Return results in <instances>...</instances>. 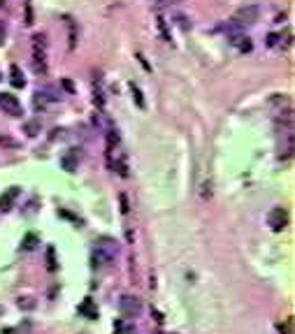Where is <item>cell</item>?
<instances>
[{
    "label": "cell",
    "mask_w": 295,
    "mask_h": 334,
    "mask_svg": "<svg viewBox=\"0 0 295 334\" xmlns=\"http://www.w3.org/2000/svg\"><path fill=\"white\" fill-rule=\"evenodd\" d=\"M26 23H33V7H30V3H26Z\"/></svg>",
    "instance_id": "cell-17"
},
{
    "label": "cell",
    "mask_w": 295,
    "mask_h": 334,
    "mask_svg": "<svg viewBox=\"0 0 295 334\" xmlns=\"http://www.w3.org/2000/svg\"><path fill=\"white\" fill-rule=\"evenodd\" d=\"M277 44H279V35L272 33V35L268 38V47H277Z\"/></svg>",
    "instance_id": "cell-19"
},
{
    "label": "cell",
    "mask_w": 295,
    "mask_h": 334,
    "mask_svg": "<svg viewBox=\"0 0 295 334\" xmlns=\"http://www.w3.org/2000/svg\"><path fill=\"white\" fill-rule=\"evenodd\" d=\"M47 257H49V269H56V257H54V248H47Z\"/></svg>",
    "instance_id": "cell-16"
},
{
    "label": "cell",
    "mask_w": 295,
    "mask_h": 334,
    "mask_svg": "<svg viewBox=\"0 0 295 334\" xmlns=\"http://www.w3.org/2000/svg\"><path fill=\"white\" fill-rule=\"evenodd\" d=\"M268 225H270V230L272 232H281L288 225V211H286L284 207H274L270 209V214H268Z\"/></svg>",
    "instance_id": "cell-3"
},
{
    "label": "cell",
    "mask_w": 295,
    "mask_h": 334,
    "mask_svg": "<svg viewBox=\"0 0 295 334\" xmlns=\"http://www.w3.org/2000/svg\"><path fill=\"white\" fill-rule=\"evenodd\" d=\"M60 165L65 167L68 172H75V167H77V160H75V149H72V154H65L63 158H60Z\"/></svg>",
    "instance_id": "cell-10"
},
{
    "label": "cell",
    "mask_w": 295,
    "mask_h": 334,
    "mask_svg": "<svg viewBox=\"0 0 295 334\" xmlns=\"http://www.w3.org/2000/svg\"><path fill=\"white\" fill-rule=\"evenodd\" d=\"M119 255V241L112 237H98L93 246V265H112Z\"/></svg>",
    "instance_id": "cell-1"
},
{
    "label": "cell",
    "mask_w": 295,
    "mask_h": 334,
    "mask_svg": "<svg viewBox=\"0 0 295 334\" xmlns=\"http://www.w3.org/2000/svg\"><path fill=\"white\" fill-rule=\"evenodd\" d=\"M0 146H17V142L10 137H0Z\"/></svg>",
    "instance_id": "cell-18"
},
{
    "label": "cell",
    "mask_w": 295,
    "mask_h": 334,
    "mask_svg": "<svg viewBox=\"0 0 295 334\" xmlns=\"http://www.w3.org/2000/svg\"><path fill=\"white\" fill-rule=\"evenodd\" d=\"M65 23H68V49L70 51H75V47H77V23H75V19H70L68 17L65 19Z\"/></svg>",
    "instance_id": "cell-9"
},
{
    "label": "cell",
    "mask_w": 295,
    "mask_h": 334,
    "mask_svg": "<svg viewBox=\"0 0 295 334\" xmlns=\"http://www.w3.org/2000/svg\"><path fill=\"white\" fill-rule=\"evenodd\" d=\"M38 235H26L23 237V248H26V251H33L35 246H38Z\"/></svg>",
    "instance_id": "cell-12"
},
{
    "label": "cell",
    "mask_w": 295,
    "mask_h": 334,
    "mask_svg": "<svg viewBox=\"0 0 295 334\" xmlns=\"http://www.w3.org/2000/svg\"><path fill=\"white\" fill-rule=\"evenodd\" d=\"M3 334H14V329H5V332H3Z\"/></svg>",
    "instance_id": "cell-21"
},
{
    "label": "cell",
    "mask_w": 295,
    "mask_h": 334,
    "mask_svg": "<svg viewBox=\"0 0 295 334\" xmlns=\"http://www.w3.org/2000/svg\"><path fill=\"white\" fill-rule=\"evenodd\" d=\"M258 17H260V7L258 5H244L233 14V21L237 26H249V23H256Z\"/></svg>",
    "instance_id": "cell-2"
},
{
    "label": "cell",
    "mask_w": 295,
    "mask_h": 334,
    "mask_svg": "<svg viewBox=\"0 0 295 334\" xmlns=\"http://www.w3.org/2000/svg\"><path fill=\"white\" fill-rule=\"evenodd\" d=\"M23 130H26L28 135H30V137H35V135H38V132H40V123L30 121V123H26V126H23Z\"/></svg>",
    "instance_id": "cell-15"
},
{
    "label": "cell",
    "mask_w": 295,
    "mask_h": 334,
    "mask_svg": "<svg viewBox=\"0 0 295 334\" xmlns=\"http://www.w3.org/2000/svg\"><path fill=\"white\" fill-rule=\"evenodd\" d=\"M10 82H12V86H14V88H23V86H26V77H23V72H21V67H19V65L10 67Z\"/></svg>",
    "instance_id": "cell-7"
},
{
    "label": "cell",
    "mask_w": 295,
    "mask_h": 334,
    "mask_svg": "<svg viewBox=\"0 0 295 334\" xmlns=\"http://www.w3.org/2000/svg\"><path fill=\"white\" fill-rule=\"evenodd\" d=\"M0 109L10 116H23L21 102H19L17 95H12V93H0Z\"/></svg>",
    "instance_id": "cell-5"
},
{
    "label": "cell",
    "mask_w": 295,
    "mask_h": 334,
    "mask_svg": "<svg viewBox=\"0 0 295 334\" xmlns=\"http://www.w3.org/2000/svg\"><path fill=\"white\" fill-rule=\"evenodd\" d=\"M130 91H133V98H135L137 107H140V109H144V98H142V93H140V88H137L135 84H130Z\"/></svg>",
    "instance_id": "cell-13"
},
{
    "label": "cell",
    "mask_w": 295,
    "mask_h": 334,
    "mask_svg": "<svg viewBox=\"0 0 295 334\" xmlns=\"http://www.w3.org/2000/svg\"><path fill=\"white\" fill-rule=\"evenodd\" d=\"M3 5H5V0H0V7H3Z\"/></svg>",
    "instance_id": "cell-22"
},
{
    "label": "cell",
    "mask_w": 295,
    "mask_h": 334,
    "mask_svg": "<svg viewBox=\"0 0 295 334\" xmlns=\"http://www.w3.org/2000/svg\"><path fill=\"white\" fill-rule=\"evenodd\" d=\"M114 329H116L114 334H133V327H130V325L121 323V320H119V323H114Z\"/></svg>",
    "instance_id": "cell-14"
},
{
    "label": "cell",
    "mask_w": 295,
    "mask_h": 334,
    "mask_svg": "<svg viewBox=\"0 0 295 334\" xmlns=\"http://www.w3.org/2000/svg\"><path fill=\"white\" fill-rule=\"evenodd\" d=\"M119 309H121V316L123 318H137L140 311H142V302L133 295H123L119 302Z\"/></svg>",
    "instance_id": "cell-4"
},
{
    "label": "cell",
    "mask_w": 295,
    "mask_h": 334,
    "mask_svg": "<svg viewBox=\"0 0 295 334\" xmlns=\"http://www.w3.org/2000/svg\"><path fill=\"white\" fill-rule=\"evenodd\" d=\"M33 63H35V70L38 72L47 70V63H44V35L42 33L33 35Z\"/></svg>",
    "instance_id": "cell-6"
},
{
    "label": "cell",
    "mask_w": 295,
    "mask_h": 334,
    "mask_svg": "<svg viewBox=\"0 0 295 334\" xmlns=\"http://www.w3.org/2000/svg\"><path fill=\"white\" fill-rule=\"evenodd\" d=\"M17 195H19V188H12L7 197H0V209H10V202H12V200H14Z\"/></svg>",
    "instance_id": "cell-11"
},
{
    "label": "cell",
    "mask_w": 295,
    "mask_h": 334,
    "mask_svg": "<svg viewBox=\"0 0 295 334\" xmlns=\"http://www.w3.org/2000/svg\"><path fill=\"white\" fill-rule=\"evenodd\" d=\"M0 77H3V75H0Z\"/></svg>",
    "instance_id": "cell-23"
},
{
    "label": "cell",
    "mask_w": 295,
    "mask_h": 334,
    "mask_svg": "<svg viewBox=\"0 0 295 334\" xmlns=\"http://www.w3.org/2000/svg\"><path fill=\"white\" fill-rule=\"evenodd\" d=\"M5 42V26H3V21H0V44Z\"/></svg>",
    "instance_id": "cell-20"
},
{
    "label": "cell",
    "mask_w": 295,
    "mask_h": 334,
    "mask_svg": "<svg viewBox=\"0 0 295 334\" xmlns=\"http://www.w3.org/2000/svg\"><path fill=\"white\" fill-rule=\"evenodd\" d=\"M79 313L86 316V318H91V320H95V318H98V309H95L93 300H84L82 304H79Z\"/></svg>",
    "instance_id": "cell-8"
}]
</instances>
